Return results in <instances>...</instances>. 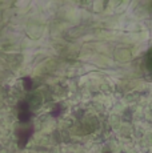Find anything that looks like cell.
<instances>
[{
  "label": "cell",
  "mask_w": 152,
  "mask_h": 153,
  "mask_svg": "<svg viewBox=\"0 0 152 153\" xmlns=\"http://www.w3.org/2000/svg\"><path fill=\"white\" fill-rule=\"evenodd\" d=\"M148 67H150V69L152 71V51L150 52V55H148Z\"/></svg>",
  "instance_id": "6da1fadb"
}]
</instances>
